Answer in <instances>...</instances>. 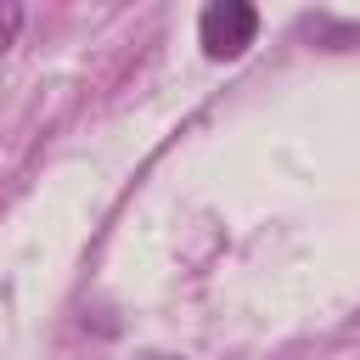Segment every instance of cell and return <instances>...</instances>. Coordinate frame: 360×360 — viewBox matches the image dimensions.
Returning <instances> with one entry per match:
<instances>
[{"mask_svg":"<svg viewBox=\"0 0 360 360\" xmlns=\"http://www.w3.org/2000/svg\"><path fill=\"white\" fill-rule=\"evenodd\" d=\"M253 39H259V11L248 0H214V6H202L197 45H202L208 62H236Z\"/></svg>","mask_w":360,"mask_h":360,"instance_id":"6da1fadb","label":"cell"},{"mask_svg":"<svg viewBox=\"0 0 360 360\" xmlns=\"http://www.w3.org/2000/svg\"><path fill=\"white\" fill-rule=\"evenodd\" d=\"M17 34H22V6L17 0H0V56L17 45Z\"/></svg>","mask_w":360,"mask_h":360,"instance_id":"7a4b0ae2","label":"cell"}]
</instances>
